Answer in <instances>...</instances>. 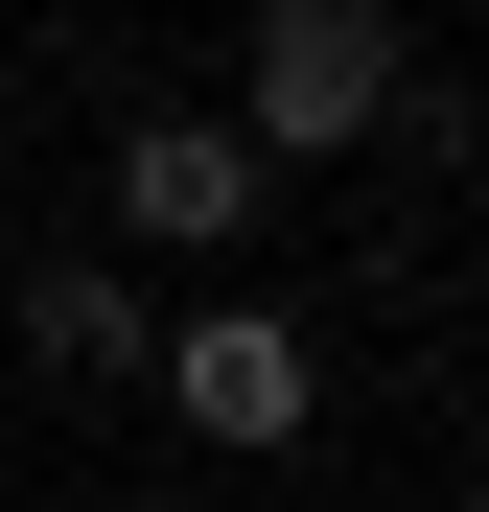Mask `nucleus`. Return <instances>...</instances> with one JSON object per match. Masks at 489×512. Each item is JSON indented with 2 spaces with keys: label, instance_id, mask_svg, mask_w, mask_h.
Returning a JSON list of instances; mask_svg holds the SVG:
<instances>
[{
  "label": "nucleus",
  "instance_id": "1",
  "mask_svg": "<svg viewBox=\"0 0 489 512\" xmlns=\"http://www.w3.org/2000/svg\"><path fill=\"white\" fill-rule=\"evenodd\" d=\"M396 94H420L396 0H257V47H233V140H257V187H303V163L396 140Z\"/></svg>",
  "mask_w": 489,
  "mask_h": 512
},
{
  "label": "nucleus",
  "instance_id": "2",
  "mask_svg": "<svg viewBox=\"0 0 489 512\" xmlns=\"http://www.w3.org/2000/svg\"><path fill=\"white\" fill-rule=\"evenodd\" d=\"M140 373H163V419H187V443H233V466H280L303 419H326V350H303L280 303H163Z\"/></svg>",
  "mask_w": 489,
  "mask_h": 512
},
{
  "label": "nucleus",
  "instance_id": "3",
  "mask_svg": "<svg viewBox=\"0 0 489 512\" xmlns=\"http://www.w3.org/2000/svg\"><path fill=\"white\" fill-rule=\"evenodd\" d=\"M94 210H117V256H140V280H210V256L257 233L280 187H257V140H233V117H117Z\"/></svg>",
  "mask_w": 489,
  "mask_h": 512
},
{
  "label": "nucleus",
  "instance_id": "4",
  "mask_svg": "<svg viewBox=\"0 0 489 512\" xmlns=\"http://www.w3.org/2000/svg\"><path fill=\"white\" fill-rule=\"evenodd\" d=\"M24 350H47V373H94V396H140V350H163L140 256H24Z\"/></svg>",
  "mask_w": 489,
  "mask_h": 512
}]
</instances>
